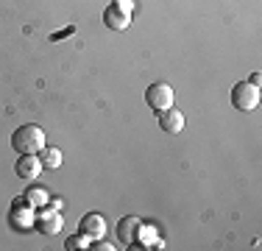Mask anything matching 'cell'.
I'll return each instance as SVG.
<instances>
[{
	"label": "cell",
	"instance_id": "4fadbf2b",
	"mask_svg": "<svg viewBox=\"0 0 262 251\" xmlns=\"http://www.w3.org/2000/svg\"><path fill=\"white\" fill-rule=\"evenodd\" d=\"M90 237H86L84 235V232H78V235H73V237H67V243H64V246L67 248H73V251H76V248H90Z\"/></svg>",
	"mask_w": 262,
	"mask_h": 251
},
{
	"label": "cell",
	"instance_id": "9a60e30c",
	"mask_svg": "<svg viewBox=\"0 0 262 251\" xmlns=\"http://www.w3.org/2000/svg\"><path fill=\"white\" fill-rule=\"evenodd\" d=\"M61 204H64L61 198H51V204H48V206H53V210H61Z\"/></svg>",
	"mask_w": 262,
	"mask_h": 251
},
{
	"label": "cell",
	"instance_id": "ba28073f",
	"mask_svg": "<svg viewBox=\"0 0 262 251\" xmlns=\"http://www.w3.org/2000/svg\"><path fill=\"white\" fill-rule=\"evenodd\" d=\"M14 171H17L20 179L34 181V179H39V173L45 171V168H42V162H39V156H36V154H23L20 159H17Z\"/></svg>",
	"mask_w": 262,
	"mask_h": 251
},
{
	"label": "cell",
	"instance_id": "7c38bea8",
	"mask_svg": "<svg viewBox=\"0 0 262 251\" xmlns=\"http://www.w3.org/2000/svg\"><path fill=\"white\" fill-rule=\"evenodd\" d=\"M36 156H39V162H42V168H45V171H59V168H61V151L59 148L45 145Z\"/></svg>",
	"mask_w": 262,
	"mask_h": 251
},
{
	"label": "cell",
	"instance_id": "30bf717a",
	"mask_svg": "<svg viewBox=\"0 0 262 251\" xmlns=\"http://www.w3.org/2000/svg\"><path fill=\"white\" fill-rule=\"evenodd\" d=\"M159 129L165 131V134H179V131L184 129V112H179L176 106L159 112Z\"/></svg>",
	"mask_w": 262,
	"mask_h": 251
},
{
	"label": "cell",
	"instance_id": "3957f363",
	"mask_svg": "<svg viewBox=\"0 0 262 251\" xmlns=\"http://www.w3.org/2000/svg\"><path fill=\"white\" fill-rule=\"evenodd\" d=\"M34 218H36V212H34V206L28 204L26 198H14V204H11V210H9V223H11V229L14 232H26L34 226Z\"/></svg>",
	"mask_w": 262,
	"mask_h": 251
},
{
	"label": "cell",
	"instance_id": "277c9868",
	"mask_svg": "<svg viewBox=\"0 0 262 251\" xmlns=\"http://www.w3.org/2000/svg\"><path fill=\"white\" fill-rule=\"evenodd\" d=\"M173 100H176V95H173V87L165 84V81H157V84H151V87L145 90V103L151 106L154 112L170 109Z\"/></svg>",
	"mask_w": 262,
	"mask_h": 251
},
{
	"label": "cell",
	"instance_id": "9c48e42d",
	"mask_svg": "<svg viewBox=\"0 0 262 251\" xmlns=\"http://www.w3.org/2000/svg\"><path fill=\"white\" fill-rule=\"evenodd\" d=\"M78 232H84L90 240H101V237L106 235V221H103V215H98V212L84 215V218H81V223H78Z\"/></svg>",
	"mask_w": 262,
	"mask_h": 251
},
{
	"label": "cell",
	"instance_id": "5b68a950",
	"mask_svg": "<svg viewBox=\"0 0 262 251\" xmlns=\"http://www.w3.org/2000/svg\"><path fill=\"white\" fill-rule=\"evenodd\" d=\"M61 223H64V221H61L59 210H53V206H42V210H36L34 226L42 232V235H59Z\"/></svg>",
	"mask_w": 262,
	"mask_h": 251
},
{
	"label": "cell",
	"instance_id": "52a82bcc",
	"mask_svg": "<svg viewBox=\"0 0 262 251\" xmlns=\"http://www.w3.org/2000/svg\"><path fill=\"white\" fill-rule=\"evenodd\" d=\"M140 232H142V221L134 215H126L120 223H117V240L123 243V246H134L137 240H140Z\"/></svg>",
	"mask_w": 262,
	"mask_h": 251
},
{
	"label": "cell",
	"instance_id": "6da1fadb",
	"mask_svg": "<svg viewBox=\"0 0 262 251\" xmlns=\"http://www.w3.org/2000/svg\"><path fill=\"white\" fill-rule=\"evenodd\" d=\"M45 131L39 129V126L28 123V126H20V129L11 134V148L17 151V154H39L42 148H45Z\"/></svg>",
	"mask_w": 262,
	"mask_h": 251
},
{
	"label": "cell",
	"instance_id": "8fae6325",
	"mask_svg": "<svg viewBox=\"0 0 262 251\" xmlns=\"http://www.w3.org/2000/svg\"><path fill=\"white\" fill-rule=\"evenodd\" d=\"M23 198H26L28 204L34 206V210H42V206H48V204H51V193H48L45 187H36V184H31Z\"/></svg>",
	"mask_w": 262,
	"mask_h": 251
},
{
	"label": "cell",
	"instance_id": "8992f818",
	"mask_svg": "<svg viewBox=\"0 0 262 251\" xmlns=\"http://www.w3.org/2000/svg\"><path fill=\"white\" fill-rule=\"evenodd\" d=\"M103 23H106V28H112V31H126L128 23H131V11H126V9H123V6L115 0L112 6H106Z\"/></svg>",
	"mask_w": 262,
	"mask_h": 251
},
{
	"label": "cell",
	"instance_id": "7a4b0ae2",
	"mask_svg": "<svg viewBox=\"0 0 262 251\" xmlns=\"http://www.w3.org/2000/svg\"><path fill=\"white\" fill-rule=\"evenodd\" d=\"M232 106L237 112H254L259 106V87L251 81H237L232 90Z\"/></svg>",
	"mask_w": 262,
	"mask_h": 251
},
{
	"label": "cell",
	"instance_id": "5bb4252c",
	"mask_svg": "<svg viewBox=\"0 0 262 251\" xmlns=\"http://www.w3.org/2000/svg\"><path fill=\"white\" fill-rule=\"evenodd\" d=\"M92 248H95V251H112V248H115V246H109V243L98 240V243H95V246H92Z\"/></svg>",
	"mask_w": 262,
	"mask_h": 251
}]
</instances>
